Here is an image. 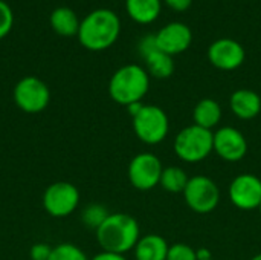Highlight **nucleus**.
<instances>
[{"instance_id": "obj_1", "label": "nucleus", "mask_w": 261, "mask_h": 260, "mask_svg": "<svg viewBox=\"0 0 261 260\" xmlns=\"http://www.w3.org/2000/svg\"><path fill=\"white\" fill-rule=\"evenodd\" d=\"M119 32V17L112 9L99 8L86 15L84 20H81L78 40L89 51H104L115 44Z\"/></svg>"}, {"instance_id": "obj_2", "label": "nucleus", "mask_w": 261, "mask_h": 260, "mask_svg": "<svg viewBox=\"0 0 261 260\" xmlns=\"http://www.w3.org/2000/svg\"><path fill=\"white\" fill-rule=\"evenodd\" d=\"M141 239L138 221L125 213H112L96 230V241L102 251L125 254L135 250Z\"/></svg>"}, {"instance_id": "obj_3", "label": "nucleus", "mask_w": 261, "mask_h": 260, "mask_svg": "<svg viewBox=\"0 0 261 260\" xmlns=\"http://www.w3.org/2000/svg\"><path fill=\"white\" fill-rule=\"evenodd\" d=\"M148 89L150 75L139 64H125L119 67L109 81L110 98L125 107L142 101Z\"/></svg>"}, {"instance_id": "obj_4", "label": "nucleus", "mask_w": 261, "mask_h": 260, "mask_svg": "<svg viewBox=\"0 0 261 260\" xmlns=\"http://www.w3.org/2000/svg\"><path fill=\"white\" fill-rule=\"evenodd\" d=\"M214 132L199 127L196 124L184 127L174 138V153L179 159L188 164L205 161L213 152Z\"/></svg>"}, {"instance_id": "obj_5", "label": "nucleus", "mask_w": 261, "mask_h": 260, "mask_svg": "<svg viewBox=\"0 0 261 260\" xmlns=\"http://www.w3.org/2000/svg\"><path fill=\"white\" fill-rule=\"evenodd\" d=\"M133 130L139 141L147 146H156L168 136V115L159 106L144 104L142 109L133 116Z\"/></svg>"}, {"instance_id": "obj_6", "label": "nucleus", "mask_w": 261, "mask_h": 260, "mask_svg": "<svg viewBox=\"0 0 261 260\" xmlns=\"http://www.w3.org/2000/svg\"><path fill=\"white\" fill-rule=\"evenodd\" d=\"M182 195L190 210H193L197 215L213 213L220 202L219 185L216 184V181L205 175L190 178Z\"/></svg>"}, {"instance_id": "obj_7", "label": "nucleus", "mask_w": 261, "mask_h": 260, "mask_svg": "<svg viewBox=\"0 0 261 260\" xmlns=\"http://www.w3.org/2000/svg\"><path fill=\"white\" fill-rule=\"evenodd\" d=\"M162 172L164 166L161 159L150 152H142L133 156L127 169L130 184L141 192H148L158 187L161 182Z\"/></svg>"}, {"instance_id": "obj_8", "label": "nucleus", "mask_w": 261, "mask_h": 260, "mask_svg": "<svg viewBox=\"0 0 261 260\" xmlns=\"http://www.w3.org/2000/svg\"><path fill=\"white\" fill-rule=\"evenodd\" d=\"M14 101L17 107L26 113H40L47 107L50 92L40 78L24 77L14 87Z\"/></svg>"}, {"instance_id": "obj_9", "label": "nucleus", "mask_w": 261, "mask_h": 260, "mask_svg": "<svg viewBox=\"0 0 261 260\" xmlns=\"http://www.w3.org/2000/svg\"><path fill=\"white\" fill-rule=\"evenodd\" d=\"M80 204V192L70 182H54L43 195V207L54 218L72 215Z\"/></svg>"}, {"instance_id": "obj_10", "label": "nucleus", "mask_w": 261, "mask_h": 260, "mask_svg": "<svg viewBox=\"0 0 261 260\" xmlns=\"http://www.w3.org/2000/svg\"><path fill=\"white\" fill-rule=\"evenodd\" d=\"M229 201L243 211L258 210L261 204V179L254 173L237 175L228 188Z\"/></svg>"}, {"instance_id": "obj_11", "label": "nucleus", "mask_w": 261, "mask_h": 260, "mask_svg": "<svg viewBox=\"0 0 261 260\" xmlns=\"http://www.w3.org/2000/svg\"><path fill=\"white\" fill-rule=\"evenodd\" d=\"M213 149L225 162H239L248 153V139L236 127L225 126L214 132Z\"/></svg>"}, {"instance_id": "obj_12", "label": "nucleus", "mask_w": 261, "mask_h": 260, "mask_svg": "<svg viewBox=\"0 0 261 260\" xmlns=\"http://www.w3.org/2000/svg\"><path fill=\"white\" fill-rule=\"evenodd\" d=\"M246 58L245 48L234 38H219L208 48V60L219 70H236Z\"/></svg>"}, {"instance_id": "obj_13", "label": "nucleus", "mask_w": 261, "mask_h": 260, "mask_svg": "<svg viewBox=\"0 0 261 260\" xmlns=\"http://www.w3.org/2000/svg\"><path fill=\"white\" fill-rule=\"evenodd\" d=\"M156 44L158 49L167 55H179L185 52L193 43V32L188 25L180 21H173L161 28L156 34Z\"/></svg>"}, {"instance_id": "obj_14", "label": "nucleus", "mask_w": 261, "mask_h": 260, "mask_svg": "<svg viewBox=\"0 0 261 260\" xmlns=\"http://www.w3.org/2000/svg\"><path fill=\"white\" fill-rule=\"evenodd\" d=\"M229 107L239 120H254L261 112V97L251 89H237L229 98Z\"/></svg>"}, {"instance_id": "obj_15", "label": "nucleus", "mask_w": 261, "mask_h": 260, "mask_svg": "<svg viewBox=\"0 0 261 260\" xmlns=\"http://www.w3.org/2000/svg\"><path fill=\"white\" fill-rule=\"evenodd\" d=\"M168 242L159 234H145L138 241L133 253L136 260H167Z\"/></svg>"}, {"instance_id": "obj_16", "label": "nucleus", "mask_w": 261, "mask_h": 260, "mask_svg": "<svg viewBox=\"0 0 261 260\" xmlns=\"http://www.w3.org/2000/svg\"><path fill=\"white\" fill-rule=\"evenodd\" d=\"M222 106L219 101L213 98H203L200 100L193 110V121L196 126L203 127L206 130H213L217 127L222 121Z\"/></svg>"}, {"instance_id": "obj_17", "label": "nucleus", "mask_w": 261, "mask_h": 260, "mask_svg": "<svg viewBox=\"0 0 261 260\" xmlns=\"http://www.w3.org/2000/svg\"><path fill=\"white\" fill-rule=\"evenodd\" d=\"M130 18L139 25L153 23L162 9V0H125Z\"/></svg>"}, {"instance_id": "obj_18", "label": "nucleus", "mask_w": 261, "mask_h": 260, "mask_svg": "<svg viewBox=\"0 0 261 260\" xmlns=\"http://www.w3.org/2000/svg\"><path fill=\"white\" fill-rule=\"evenodd\" d=\"M80 20L76 17V14L66 6L57 8L52 11L50 14V26L52 29L63 37H72V35H78L80 31Z\"/></svg>"}, {"instance_id": "obj_19", "label": "nucleus", "mask_w": 261, "mask_h": 260, "mask_svg": "<svg viewBox=\"0 0 261 260\" xmlns=\"http://www.w3.org/2000/svg\"><path fill=\"white\" fill-rule=\"evenodd\" d=\"M144 60H145V70L148 72V75L159 78V80L170 78L174 72V67H176L173 57L164 54L159 49L148 54Z\"/></svg>"}, {"instance_id": "obj_20", "label": "nucleus", "mask_w": 261, "mask_h": 260, "mask_svg": "<svg viewBox=\"0 0 261 260\" xmlns=\"http://www.w3.org/2000/svg\"><path fill=\"white\" fill-rule=\"evenodd\" d=\"M188 181H190V178L182 167L170 166V167L164 169L159 185L168 193H184Z\"/></svg>"}, {"instance_id": "obj_21", "label": "nucleus", "mask_w": 261, "mask_h": 260, "mask_svg": "<svg viewBox=\"0 0 261 260\" xmlns=\"http://www.w3.org/2000/svg\"><path fill=\"white\" fill-rule=\"evenodd\" d=\"M109 215L110 213L107 211V208L104 205H101V204H90V205H87L84 208L81 218H83V222H84L86 227H89V228L96 231L102 225V222L109 218Z\"/></svg>"}, {"instance_id": "obj_22", "label": "nucleus", "mask_w": 261, "mask_h": 260, "mask_svg": "<svg viewBox=\"0 0 261 260\" xmlns=\"http://www.w3.org/2000/svg\"><path fill=\"white\" fill-rule=\"evenodd\" d=\"M47 260H89L84 251L73 244H60L52 248Z\"/></svg>"}, {"instance_id": "obj_23", "label": "nucleus", "mask_w": 261, "mask_h": 260, "mask_svg": "<svg viewBox=\"0 0 261 260\" xmlns=\"http://www.w3.org/2000/svg\"><path fill=\"white\" fill-rule=\"evenodd\" d=\"M167 260H197V253L191 245L179 242L170 245Z\"/></svg>"}, {"instance_id": "obj_24", "label": "nucleus", "mask_w": 261, "mask_h": 260, "mask_svg": "<svg viewBox=\"0 0 261 260\" xmlns=\"http://www.w3.org/2000/svg\"><path fill=\"white\" fill-rule=\"evenodd\" d=\"M12 23H14V14L11 6L6 2L0 0V40L11 32Z\"/></svg>"}, {"instance_id": "obj_25", "label": "nucleus", "mask_w": 261, "mask_h": 260, "mask_svg": "<svg viewBox=\"0 0 261 260\" xmlns=\"http://www.w3.org/2000/svg\"><path fill=\"white\" fill-rule=\"evenodd\" d=\"M52 248L47 244H35L31 247L29 257L31 260H47L50 257Z\"/></svg>"}, {"instance_id": "obj_26", "label": "nucleus", "mask_w": 261, "mask_h": 260, "mask_svg": "<svg viewBox=\"0 0 261 260\" xmlns=\"http://www.w3.org/2000/svg\"><path fill=\"white\" fill-rule=\"evenodd\" d=\"M154 51H158V44H156L154 35H147V37H144V38L139 41V52H141V55H142L144 58H145L148 54L154 52Z\"/></svg>"}, {"instance_id": "obj_27", "label": "nucleus", "mask_w": 261, "mask_h": 260, "mask_svg": "<svg viewBox=\"0 0 261 260\" xmlns=\"http://www.w3.org/2000/svg\"><path fill=\"white\" fill-rule=\"evenodd\" d=\"M164 2L170 9H173L176 12H184V11L190 9V6L193 3V0H164Z\"/></svg>"}, {"instance_id": "obj_28", "label": "nucleus", "mask_w": 261, "mask_h": 260, "mask_svg": "<svg viewBox=\"0 0 261 260\" xmlns=\"http://www.w3.org/2000/svg\"><path fill=\"white\" fill-rule=\"evenodd\" d=\"M90 260H127L124 254H116V253H109V251H101L96 256H93Z\"/></svg>"}, {"instance_id": "obj_29", "label": "nucleus", "mask_w": 261, "mask_h": 260, "mask_svg": "<svg viewBox=\"0 0 261 260\" xmlns=\"http://www.w3.org/2000/svg\"><path fill=\"white\" fill-rule=\"evenodd\" d=\"M196 253H197V260L213 259V253H211V250H210V248H205V247H202L200 250H196Z\"/></svg>"}, {"instance_id": "obj_30", "label": "nucleus", "mask_w": 261, "mask_h": 260, "mask_svg": "<svg viewBox=\"0 0 261 260\" xmlns=\"http://www.w3.org/2000/svg\"><path fill=\"white\" fill-rule=\"evenodd\" d=\"M142 101H139V103H133V104H130V106H127V110H128V113L132 115V118L142 109Z\"/></svg>"}, {"instance_id": "obj_31", "label": "nucleus", "mask_w": 261, "mask_h": 260, "mask_svg": "<svg viewBox=\"0 0 261 260\" xmlns=\"http://www.w3.org/2000/svg\"><path fill=\"white\" fill-rule=\"evenodd\" d=\"M251 260H261V253L260 254H257V256H254Z\"/></svg>"}, {"instance_id": "obj_32", "label": "nucleus", "mask_w": 261, "mask_h": 260, "mask_svg": "<svg viewBox=\"0 0 261 260\" xmlns=\"http://www.w3.org/2000/svg\"><path fill=\"white\" fill-rule=\"evenodd\" d=\"M258 211H260V215H261V204H260V207H258Z\"/></svg>"}, {"instance_id": "obj_33", "label": "nucleus", "mask_w": 261, "mask_h": 260, "mask_svg": "<svg viewBox=\"0 0 261 260\" xmlns=\"http://www.w3.org/2000/svg\"><path fill=\"white\" fill-rule=\"evenodd\" d=\"M210 260H216V259H210Z\"/></svg>"}]
</instances>
